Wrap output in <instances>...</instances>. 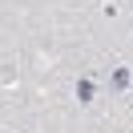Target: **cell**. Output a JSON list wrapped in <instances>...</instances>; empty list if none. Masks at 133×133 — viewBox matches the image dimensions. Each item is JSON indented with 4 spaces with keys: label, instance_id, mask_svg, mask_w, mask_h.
<instances>
[{
    "label": "cell",
    "instance_id": "6da1fadb",
    "mask_svg": "<svg viewBox=\"0 0 133 133\" xmlns=\"http://www.w3.org/2000/svg\"><path fill=\"white\" fill-rule=\"evenodd\" d=\"M113 85H117V89H121V85H129V73H125V69H117V73H113Z\"/></svg>",
    "mask_w": 133,
    "mask_h": 133
},
{
    "label": "cell",
    "instance_id": "7a4b0ae2",
    "mask_svg": "<svg viewBox=\"0 0 133 133\" xmlns=\"http://www.w3.org/2000/svg\"><path fill=\"white\" fill-rule=\"evenodd\" d=\"M77 93H81V97L89 101V97H93V81H81V85H77Z\"/></svg>",
    "mask_w": 133,
    "mask_h": 133
}]
</instances>
